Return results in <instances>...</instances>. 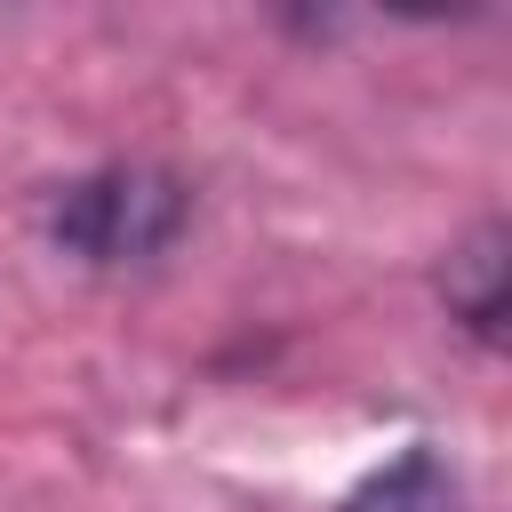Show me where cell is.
<instances>
[{
    "label": "cell",
    "mask_w": 512,
    "mask_h": 512,
    "mask_svg": "<svg viewBox=\"0 0 512 512\" xmlns=\"http://www.w3.org/2000/svg\"><path fill=\"white\" fill-rule=\"evenodd\" d=\"M184 216L192 192L168 168H96L48 200V240L88 264H144L184 232Z\"/></svg>",
    "instance_id": "cell-1"
},
{
    "label": "cell",
    "mask_w": 512,
    "mask_h": 512,
    "mask_svg": "<svg viewBox=\"0 0 512 512\" xmlns=\"http://www.w3.org/2000/svg\"><path fill=\"white\" fill-rule=\"evenodd\" d=\"M504 264H512L504 256V224H472L440 264V296L480 344H496V328H504Z\"/></svg>",
    "instance_id": "cell-2"
},
{
    "label": "cell",
    "mask_w": 512,
    "mask_h": 512,
    "mask_svg": "<svg viewBox=\"0 0 512 512\" xmlns=\"http://www.w3.org/2000/svg\"><path fill=\"white\" fill-rule=\"evenodd\" d=\"M344 512H464V488H456V472L440 464V448L416 440L400 464H384L376 480H360Z\"/></svg>",
    "instance_id": "cell-3"
}]
</instances>
